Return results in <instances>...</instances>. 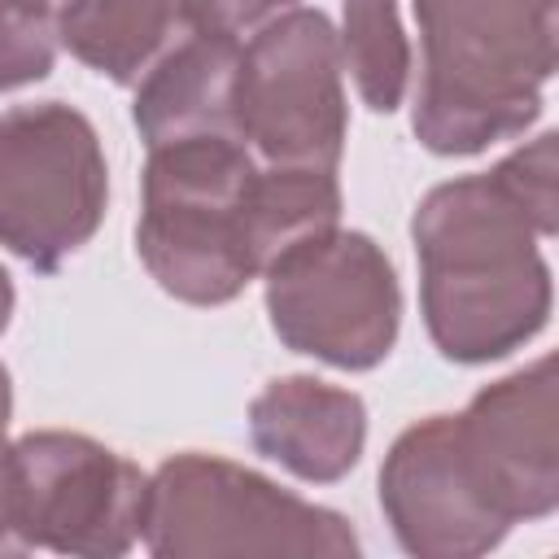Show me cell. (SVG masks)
Segmentation results:
<instances>
[{
    "label": "cell",
    "mask_w": 559,
    "mask_h": 559,
    "mask_svg": "<svg viewBox=\"0 0 559 559\" xmlns=\"http://www.w3.org/2000/svg\"><path fill=\"white\" fill-rule=\"evenodd\" d=\"M341 70L371 114H393L411 87V44L397 0H341Z\"/></svg>",
    "instance_id": "9a60e30c"
},
{
    "label": "cell",
    "mask_w": 559,
    "mask_h": 559,
    "mask_svg": "<svg viewBox=\"0 0 559 559\" xmlns=\"http://www.w3.org/2000/svg\"><path fill=\"white\" fill-rule=\"evenodd\" d=\"M0 555H26L13 520V467H9V441L0 445Z\"/></svg>",
    "instance_id": "d6986e66"
},
{
    "label": "cell",
    "mask_w": 559,
    "mask_h": 559,
    "mask_svg": "<svg viewBox=\"0 0 559 559\" xmlns=\"http://www.w3.org/2000/svg\"><path fill=\"white\" fill-rule=\"evenodd\" d=\"M9 415H13V380H9V367L0 362V445L9 432Z\"/></svg>",
    "instance_id": "ffe728a7"
},
{
    "label": "cell",
    "mask_w": 559,
    "mask_h": 559,
    "mask_svg": "<svg viewBox=\"0 0 559 559\" xmlns=\"http://www.w3.org/2000/svg\"><path fill=\"white\" fill-rule=\"evenodd\" d=\"M411 240L424 328L441 358L498 362L550 323L546 236L493 170L437 183L411 218Z\"/></svg>",
    "instance_id": "6da1fadb"
},
{
    "label": "cell",
    "mask_w": 559,
    "mask_h": 559,
    "mask_svg": "<svg viewBox=\"0 0 559 559\" xmlns=\"http://www.w3.org/2000/svg\"><path fill=\"white\" fill-rule=\"evenodd\" d=\"M57 48V17L44 0H0V92L48 79Z\"/></svg>",
    "instance_id": "2e32d148"
},
{
    "label": "cell",
    "mask_w": 559,
    "mask_h": 559,
    "mask_svg": "<svg viewBox=\"0 0 559 559\" xmlns=\"http://www.w3.org/2000/svg\"><path fill=\"white\" fill-rule=\"evenodd\" d=\"M109 166L92 118L66 100L0 114V245L52 275L100 227Z\"/></svg>",
    "instance_id": "5b68a950"
},
{
    "label": "cell",
    "mask_w": 559,
    "mask_h": 559,
    "mask_svg": "<svg viewBox=\"0 0 559 559\" xmlns=\"http://www.w3.org/2000/svg\"><path fill=\"white\" fill-rule=\"evenodd\" d=\"M44 4H48V0H44Z\"/></svg>",
    "instance_id": "7402d4cb"
},
{
    "label": "cell",
    "mask_w": 559,
    "mask_h": 559,
    "mask_svg": "<svg viewBox=\"0 0 559 559\" xmlns=\"http://www.w3.org/2000/svg\"><path fill=\"white\" fill-rule=\"evenodd\" d=\"M555 354L485 384L454 419L463 454L507 524L546 520L559 507V402Z\"/></svg>",
    "instance_id": "30bf717a"
},
{
    "label": "cell",
    "mask_w": 559,
    "mask_h": 559,
    "mask_svg": "<svg viewBox=\"0 0 559 559\" xmlns=\"http://www.w3.org/2000/svg\"><path fill=\"white\" fill-rule=\"evenodd\" d=\"M341 227V179L336 170L310 166H262L249 192V249L258 275L310 236Z\"/></svg>",
    "instance_id": "5bb4252c"
},
{
    "label": "cell",
    "mask_w": 559,
    "mask_h": 559,
    "mask_svg": "<svg viewBox=\"0 0 559 559\" xmlns=\"http://www.w3.org/2000/svg\"><path fill=\"white\" fill-rule=\"evenodd\" d=\"M266 314L275 336L336 371H371L393 354L402 328V284L389 253L367 231L332 227L280 253L266 271Z\"/></svg>",
    "instance_id": "8992f818"
},
{
    "label": "cell",
    "mask_w": 559,
    "mask_h": 559,
    "mask_svg": "<svg viewBox=\"0 0 559 559\" xmlns=\"http://www.w3.org/2000/svg\"><path fill=\"white\" fill-rule=\"evenodd\" d=\"M13 306H17V293H13L9 271L0 266V332H4V328H9V319H13Z\"/></svg>",
    "instance_id": "44dd1931"
},
{
    "label": "cell",
    "mask_w": 559,
    "mask_h": 559,
    "mask_svg": "<svg viewBox=\"0 0 559 559\" xmlns=\"http://www.w3.org/2000/svg\"><path fill=\"white\" fill-rule=\"evenodd\" d=\"M140 542L157 559H349L362 550L341 511L306 502L262 472L201 450L170 454L148 476Z\"/></svg>",
    "instance_id": "277c9868"
},
{
    "label": "cell",
    "mask_w": 559,
    "mask_h": 559,
    "mask_svg": "<svg viewBox=\"0 0 559 559\" xmlns=\"http://www.w3.org/2000/svg\"><path fill=\"white\" fill-rule=\"evenodd\" d=\"M336 26L319 9H288L240 52L236 131L262 166L336 170L349 135Z\"/></svg>",
    "instance_id": "52a82bcc"
},
{
    "label": "cell",
    "mask_w": 559,
    "mask_h": 559,
    "mask_svg": "<svg viewBox=\"0 0 559 559\" xmlns=\"http://www.w3.org/2000/svg\"><path fill=\"white\" fill-rule=\"evenodd\" d=\"M249 441L297 480L336 485L362 459L367 406L319 376H280L249 402Z\"/></svg>",
    "instance_id": "8fae6325"
},
{
    "label": "cell",
    "mask_w": 559,
    "mask_h": 559,
    "mask_svg": "<svg viewBox=\"0 0 559 559\" xmlns=\"http://www.w3.org/2000/svg\"><path fill=\"white\" fill-rule=\"evenodd\" d=\"M188 35L197 26L183 0H66L57 13V44L118 87H140Z\"/></svg>",
    "instance_id": "4fadbf2b"
},
{
    "label": "cell",
    "mask_w": 559,
    "mask_h": 559,
    "mask_svg": "<svg viewBox=\"0 0 559 559\" xmlns=\"http://www.w3.org/2000/svg\"><path fill=\"white\" fill-rule=\"evenodd\" d=\"M493 175L515 192V201L528 210L537 231L550 240L559 231V135L542 131L537 140L507 153L493 166Z\"/></svg>",
    "instance_id": "e0dca14e"
},
{
    "label": "cell",
    "mask_w": 559,
    "mask_h": 559,
    "mask_svg": "<svg viewBox=\"0 0 559 559\" xmlns=\"http://www.w3.org/2000/svg\"><path fill=\"white\" fill-rule=\"evenodd\" d=\"M301 0H183V9H188V17H192L197 31H205V35H231V39L253 35L258 26H266L271 17L288 13Z\"/></svg>",
    "instance_id": "ac0fdd59"
},
{
    "label": "cell",
    "mask_w": 559,
    "mask_h": 559,
    "mask_svg": "<svg viewBox=\"0 0 559 559\" xmlns=\"http://www.w3.org/2000/svg\"><path fill=\"white\" fill-rule=\"evenodd\" d=\"M258 157L236 135H188L148 148L140 179L135 253L162 293L188 306H227L258 275L249 192Z\"/></svg>",
    "instance_id": "3957f363"
},
{
    "label": "cell",
    "mask_w": 559,
    "mask_h": 559,
    "mask_svg": "<svg viewBox=\"0 0 559 559\" xmlns=\"http://www.w3.org/2000/svg\"><path fill=\"white\" fill-rule=\"evenodd\" d=\"M13 520L26 550L118 559L140 542L148 472L87 432L39 428L9 441Z\"/></svg>",
    "instance_id": "ba28073f"
},
{
    "label": "cell",
    "mask_w": 559,
    "mask_h": 559,
    "mask_svg": "<svg viewBox=\"0 0 559 559\" xmlns=\"http://www.w3.org/2000/svg\"><path fill=\"white\" fill-rule=\"evenodd\" d=\"M245 44L231 35H188L135 87V131L148 148L188 135H236V87Z\"/></svg>",
    "instance_id": "7c38bea8"
},
{
    "label": "cell",
    "mask_w": 559,
    "mask_h": 559,
    "mask_svg": "<svg viewBox=\"0 0 559 559\" xmlns=\"http://www.w3.org/2000/svg\"><path fill=\"white\" fill-rule=\"evenodd\" d=\"M559 0H415L419 87L415 140L437 157H472L524 135L555 74Z\"/></svg>",
    "instance_id": "7a4b0ae2"
},
{
    "label": "cell",
    "mask_w": 559,
    "mask_h": 559,
    "mask_svg": "<svg viewBox=\"0 0 559 559\" xmlns=\"http://www.w3.org/2000/svg\"><path fill=\"white\" fill-rule=\"evenodd\" d=\"M380 511L415 559H476L511 533L463 454L454 415H428L397 432L380 467Z\"/></svg>",
    "instance_id": "9c48e42d"
}]
</instances>
